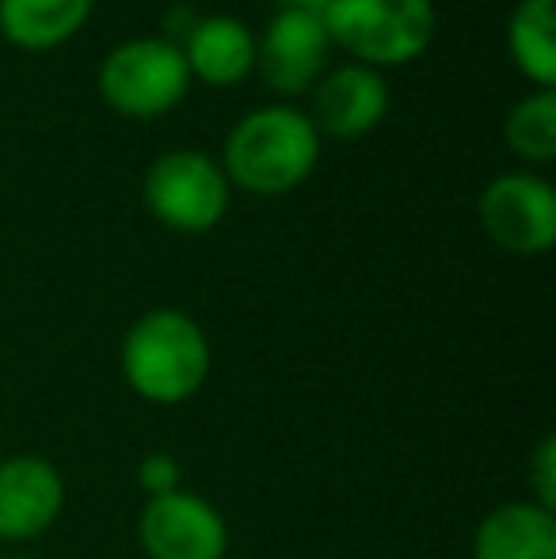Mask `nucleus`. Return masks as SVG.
I'll return each instance as SVG.
<instances>
[{
	"mask_svg": "<svg viewBox=\"0 0 556 559\" xmlns=\"http://www.w3.org/2000/svg\"><path fill=\"white\" fill-rule=\"evenodd\" d=\"M507 50L530 84L556 92V0H519L511 8Z\"/></svg>",
	"mask_w": 556,
	"mask_h": 559,
	"instance_id": "nucleus-14",
	"label": "nucleus"
},
{
	"mask_svg": "<svg viewBox=\"0 0 556 559\" xmlns=\"http://www.w3.org/2000/svg\"><path fill=\"white\" fill-rule=\"evenodd\" d=\"M229 179L214 156L199 148H171L145 171V206L171 233L199 236L229 214Z\"/></svg>",
	"mask_w": 556,
	"mask_h": 559,
	"instance_id": "nucleus-5",
	"label": "nucleus"
},
{
	"mask_svg": "<svg viewBox=\"0 0 556 559\" xmlns=\"http://www.w3.org/2000/svg\"><path fill=\"white\" fill-rule=\"evenodd\" d=\"M504 138L511 153L527 164L556 160V92H530L504 118Z\"/></svg>",
	"mask_w": 556,
	"mask_h": 559,
	"instance_id": "nucleus-15",
	"label": "nucleus"
},
{
	"mask_svg": "<svg viewBox=\"0 0 556 559\" xmlns=\"http://www.w3.org/2000/svg\"><path fill=\"white\" fill-rule=\"evenodd\" d=\"M332 50L335 46L320 15L275 8L263 35L256 38V73L279 96H305L328 73Z\"/></svg>",
	"mask_w": 556,
	"mask_h": 559,
	"instance_id": "nucleus-8",
	"label": "nucleus"
},
{
	"mask_svg": "<svg viewBox=\"0 0 556 559\" xmlns=\"http://www.w3.org/2000/svg\"><path fill=\"white\" fill-rule=\"evenodd\" d=\"M282 12H305V15H320L324 20L328 12V0H279Z\"/></svg>",
	"mask_w": 556,
	"mask_h": 559,
	"instance_id": "nucleus-18",
	"label": "nucleus"
},
{
	"mask_svg": "<svg viewBox=\"0 0 556 559\" xmlns=\"http://www.w3.org/2000/svg\"><path fill=\"white\" fill-rule=\"evenodd\" d=\"M138 487L145 491V499H156V495H171L184 487V468L171 453L156 449V453H145L138 464Z\"/></svg>",
	"mask_w": 556,
	"mask_h": 559,
	"instance_id": "nucleus-16",
	"label": "nucleus"
},
{
	"mask_svg": "<svg viewBox=\"0 0 556 559\" xmlns=\"http://www.w3.org/2000/svg\"><path fill=\"white\" fill-rule=\"evenodd\" d=\"M324 27L335 50L381 73L430 50L438 12L435 0H328Z\"/></svg>",
	"mask_w": 556,
	"mask_h": 559,
	"instance_id": "nucleus-3",
	"label": "nucleus"
},
{
	"mask_svg": "<svg viewBox=\"0 0 556 559\" xmlns=\"http://www.w3.org/2000/svg\"><path fill=\"white\" fill-rule=\"evenodd\" d=\"M99 96L115 115L153 122L176 111L191 88V73L179 53V43L171 38H130L119 43L99 66Z\"/></svg>",
	"mask_w": 556,
	"mask_h": 559,
	"instance_id": "nucleus-4",
	"label": "nucleus"
},
{
	"mask_svg": "<svg viewBox=\"0 0 556 559\" xmlns=\"http://www.w3.org/2000/svg\"><path fill=\"white\" fill-rule=\"evenodd\" d=\"M179 53L187 73L210 88H237L256 73V35L237 15H202L187 27Z\"/></svg>",
	"mask_w": 556,
	"mask_h": 559,
	"instance_id": "nucleus-11",
	"label": "nucleus"
},
{
	"mask_svg": "<svg viewBox=\"0 0 556 559\" xmlns=\"http://www.w3.org/2000/svg\"><path fill=\"white\" fill-rule=\"evenodd\" d=\"M119 369L138 400L176 407L206 384L210 338L184 309H149L122 335Z\"/></svg>",
	"mask_w": 556,
	"mask_h": 559,
	"instance_id": "nucleus-2",
	"label": "nucleus"
},
{
	"mask_svg": "<svg viewBox=\"0 0 556 559\" xmlns=\"http://www.w3.org/2000/svg\"><path fill=\"white\" fill-rule=\"evenodd\" d=\"M96 0H0V35L27 53H46L81 35Z\"/></svg>",
	"mask_w": 556,
	"mask_h": 559,
	"instance_id": "nucleus-13",
	"label": "nucleus"
},
{
	"mask_svg": "<svg viewBox=\"0 0 556 559\" xmlns=\"http://www.w3.org/2000/svg\"><path fill=\"white\" fill-rule=\"evenodd\" d=\"M389 99L393 96H389V84L378 69L347 61L340 69H328L312 84V107L305 115L320 138L355 141L386 122Z\"/></svg>",
	"mask_w": 556,
	"mask_h": 559,
	"instance_id": "nucleus-10",
	"label": "nucleus"
},
{
	"mask_svg": "<svg viewBox=\"0 0 556 559\" xmlns=\"http://www.w3.org/2000/svg\"><path fill=\"white\" fill-rule=\"evenodd\" d=\"M473 559H556V510L534 499L499 502L476 525Z\"/></svg>",
	"mask_w": 556,
	"mask_h": 559,
	"instance_id": "nucleus-12",
	"label": "nucleus"
},
{
	"mask_svg": "<svg viewBox=\"0 0 556 559\" xmlns=\"http://www.w3.org/2000/svg\"><path fill=\"white\" fill-rule=\"evenodd\" d=\"M481 228L507 255H545L556 243V191L530 171H504L481 194Z\"/></svg>",
	"mask_w": 556,
	"mask_h": 559,
	"instance_id": "nucleus-6",
	"label": "nucleus"
},
{
	"mask_svg": "<svg viewBox=\"0 0 556 559\" xmlns=\"http://www.w3.org/2000/svg\"><path fill=\"white\" fill-rule=\"evenodd\" d=\"M530 499L545 510H556V438L545 435L530 456Z\"/></svg>",
	"mask_w": 556,
	"mask_h": 559,
	"instance_id": "nucleus-17",
	"label": "nucleus"
},
{
	"mask_svg": "<svg viewBox=\"0 0 556 559\" xmlns=\"http://www.w3.org/2000/svg\"><path fill=\"white\" fill-rule=\"evenodd\" d=\"M8 559H23V556H8Z\"/></svg>",
	"mask_w": 556,
	"mask_h": 559,
	"instance_id": "nucleus-19",
	"label": "nucleus"
},
{
	"mask_svg": "<svg viewBox=\"0 0 556 559\" xmlns=\"http://www.w3.org/2000/svg\"><path fill=\"white\" fill-rule=\"evenodd\" d=\"M320 164V133L309 115L289 104L256 107L229 130L222 171L229 187L260 199H275L301 187Z\"/></svg>",
	"mask_w": 556,
	"mask_h": 559,
	"instance_id": "nucleus-1",
	"label": "nucleus"
},
{
	"mask_svg": "<svg viewBox=\"0 0 556 559\" xmlns=\"http://www.w3.org/2000/svg\"><path fill=\"white\" fill-rule=\"evenodd\" d=\"M138 540L149 559H225L229 522L210 499L194 491H171L145 499L138 518Z\"/></svg>",
	"mask_w": 556,
	"mask_h": 559,
	"instance_id": "nucleus-7",
	"label": "nucleus"
},
{
	"mask_svg": "<svg viewBox=\"0 0 556 559\" xmlns=\"http://www.w3.org/2000/svg\"><path fill=\"white\" fill-rule=\"evenodd\" d=\"M66 479L58 464L38 453H15L0 461V540L27 545L58 525L66 510Z\"/></svg>",
	"mask_w": 556,
	"mask_h": 559,
	"instance_id": "nucleus-9",
	"label": "nucleus"
}]
</instances>
